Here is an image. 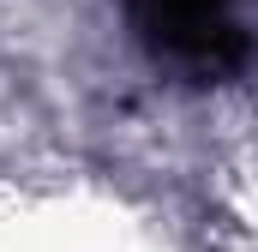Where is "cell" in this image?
<instances>
[{"label": "cell", "instance_id": "obj_1", "mask_svg": "<svg viewBox=\"0 0 258 252\" xmlns=\"http://www.w3.org/2000/svg\"><path fill=\"white\" fill-rule=\"evenodd\" d=\"M144 60L180 84H228L258 54L240 0H120Z\"/></svg>", "mask_w": 258, "mask_h": 252}]
</instances>
